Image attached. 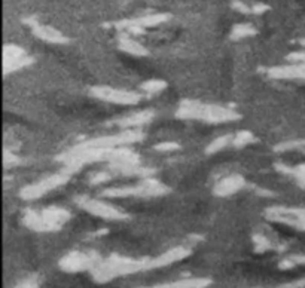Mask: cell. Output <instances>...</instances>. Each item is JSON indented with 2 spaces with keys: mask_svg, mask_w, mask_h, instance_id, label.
Returning a JSON list of instances; mask_svg holds the SVG:
<instances>
[{
  "mask_svg": "<svg viewBox=\"0 0 305 288\" xmlns=\"http://www.w3.org/2000/svg\"><path fill=\"white\" fill-rule=\"evenodd\" d=\"M153 149H155L156 152L165 153V152L179 150V149H180V144H179V143H173V141H164V143H159V144L153 146Z\"/></svg>",
  "mask_w": 305,
  "mask_h": 288,
  "instance_id": "27",
  "label": "cell"
},
{
  "mask_svg": "<svg viewBox=\"0 0 305 288\" xmlns=\"http://www.w3.org/2000/svg\"><path fill=\"white\" fill-rule=\"evenodd\" d=\"M265 217L271 221L285 223L298 230L305 232V208H285L271 206L265 211Z\"/></svg>",
  "mask_w": 305,
  "mask_h": 288,
  "instance_id": "8",
  "label": "cell"
},
{
  "mask_svg": "<svg viewBox=\"0 0 305 288\" xmlns=\"http://www.w3.org/2000/svg\"><path fill=\"white\" fill-rule=\"evenodd\" d=\"M73 174H75L73 171H70L69 168L64 167L60 173L52 174V176H49V177H46V179H43V180L34 183V185H30V186L24 188V189L19 192V196H21L22 199H25V200L37 199V197L43 196L45 193L51 192V191H54V189H57V188L66 185V183L70 180V177H72Z\"/></svg>",
  "mask_w": 305,
  "mask_h": 288,
  "instance_id": "4",
  "label": "cell"
},
{
  "mask_svg": "<svg viewBox=\"0 0 305 288\" xmlns=\"http://www.w3.org/2000/svg\"><path fill=\"white\" fill-rule=\"evenodd\" d=\"M153 116H155V113H153L152 110H143V111H139V113L125 116V117H122V119L112 120V122H109V125H116V126L124 128V129H130V128L142 126V125L151 122Z\"/></svg>",
  "mask_w": 305,
  "mask_h": 288,
  "instance_id": "17",
  "label": "cell"
},
{
  "mask_svg": "<svg viewBox=\"0 0 305 288\" xmlns=\"http://www.w3.org/2000/svg\"><path fill=\"white\" fill-rule=\"evenodd\" d=\"M75 202L78 203V206H81L87 212H90L96 217L104 218V220H127L130 217L122 209H119L113 205H109L103 200L91 199L88 196H79L75 199Z\"/></svg>",
  "mask_w": 305,
  "mask_h": 288,
  "instance_id": "5",
  "label": "cell"
},
{
  "mask_svg": "<svg viewBox=\"0 0 305 288\" xmlns=\"http://www.w3.org/2000/svg\"><path fill=\"white\" fill-rule=\"evenodd\" d=\"M300 43H301L303 46H305V39H300Z\"/></svg>",
  "mask_w": 305,
  "mask_h": 288,
  "instance_id": "38",
  "label": "cell"
},
{
  "mask_svg": "<svg viewBox=\"0 0 305 288\" xmlns=\"http://www.w3.org/2000/svg\"><path fill=\"white\" fill-rule=\"evenodd\" d=\"M289 259L294 262V265H295V266H297V265H305V256H303V254H298V256H291Z\"/></svg>",
  "mask_w": 305,
  "mask_h": 288,
  "instance_id": "34",
  "label": "cell"
},
{
  "mask_svg": "<svg viewBox=\"0 0 305 288\" xmlns=\"http://www.w3.org/2000/svg\"><path fill=\"white\" fill-rule=\"evenodd\" d=\"M42 217H43V221L48 227V232H55V230H60L61 226L70 220L72 214L64 209V208H60V206H49V208H45L40 211Z\"/></svg>",
  "mask_w": 305,
  "mask_h": 288,
  "instance_id": "15",
  "label": "cell"
},
{
  "mask_svg": "<svg viewBox=\"0 0 305 288\" xmlns=\"http://www.w3.org/2000/svg\"><path fill=\"white\" fill-rule=\"evenodd\" d=\"M256 28H253L250 24H237L234 25L232 31H231V39L232 40H240L249 36H256Z\"/></svg>",
  "mask_w": 305,
  "mask_h": 288,
  "instance_id": "21",
  "label": "cell"
},
{
  "mask_svg": "<svg viewBox=\"0 0 305 288\" xmlns=\"http://www.w3.org/2000/svg\"><path fill=\"white\" fill-rule=\"evenodd\" d=\"M110 179H112V176L109 173H97V174H93L90 177V185L97 186V185H102L104 182H109Z\"/></svg>",
  "mask_w": 305,
  "mask_h": 288,
  "instance_id": "28",
  "label": "cell"
},
{
  "mask_svg": "<svg viewBox=\"0 0 305 288\" xmlns=\"http://www.w3.org/2000/svg\"><path fill=\"white\" fill-rule=\"evenodd\" d=\"M90 91H91V96L99 99L113 102V104H122V105H134L143 98L140 93L116 90L110 87H93Z\"/></svg>",
  "mask_w": 305,
  "mask_h": 288,
  "instance_id": "9",
  "label": "cell"
},
{
  "mask_svg": "<svg viewBox=\"0 0 305 288\" xmlns=\"http://www.w3.org/2000/svg\"><path fill=\"white\" fill-rule=\"evenodd\" d=\"M171 19V13H149V15H143V16H137L133 19H122V21H116L113 24H106L104 27H115L118 30H125L130 25H140V27H155L159 25L162 22H167Z\"/></svg>",
  "mask_w": 305,
  "mask_h": 288,
  "instance_id": "12",
  "label": "cell"
},
{
  "mask_svg": "<svg viewBox=\"0 0 305 288\" xmlns=\"http://www.w3.org/2000/svg\"><path fill=\"white\" fill-rule=\"evenodd\" d=\"M271 79H286V81H305V63H294L291 66H279L267 70Z\"/></svg>",
  "mask_w": 305,
  "mask_h": 288,
  "instance_id": "14",
  "label": "cell"
},
{
  "mask_svg": "<svg viewBox=\"0 0 305 288\" xmlns=\"http://www.w3.org/2000/svg\"><path fill=\"white\" fill-rule=\"evenodd\" d=\"M283 287H305V278L301 281H297L294 284H288V286H283Z\"/></svg>",
  "mask_w": 305,
  "mask_h": 288,
  "instance_id": "36",
  "label": "cell"
},
{
  "mask_svg": "<svg viewBox=\"0 0 305 288\" xmlns=\"http://www.w3.org/2000/svg\"><path fill=\"white\" fill-rule=\"evenodd\" d=\"M151 259H130V257H122V256H110L109 259L102 260L97 266L91 269L93 278L97 283H107L112 281L113 278L136 274L140 271H148V263Z\"/></svg>",
  "mask_w": 305,
  "mask_h": 288,
  "instance_id": "2",
  "label": "cell"
},
{
  "mask_svg": "<svg viewBox=\"0 0 305 288\" xmlns=\"http://www.w3.org/2000/svg\"><path fill=\"white\" fill-rule=\"evenodd\" d=\"M143 138H145V134L140 129H131L130 128V129H124L121 134L93 138V140H88V141L81 143V144L88 146V147H118V146H125V144L142 141Z\"/></svg>",
  "mask_w": 305,
  "mask_h": 288,
  "instance_id": "7",
  "label": "cell"
},
{
  "mask_svg": "<svg viewBox=\"0 0 305 288\" xmlns=\"http://www.w3.org/2000/svg\"><path fill=\"white\" fill-rule=\"evenodd\" d=\"M118 48L127 54H131L134 57H146L149 54V51L142 45L139 43L137 40L131 39L128 36V33H121L118 36Z\"/></svg>",
  "mask_w": 305,
  "mask_h": 288,
  "instance_id": "18",
  "label": "cell"
},
{
  "mask_svg": "<svg viewBox=\"0 0 305 288\" xmlns=\"http://www.w3.org/2000/svg\"><path fill=\"white\" fill-rule=\"evenodd\" d=\"M267 10H270V6L265 4V3H255V4L252 6V13H255V15L265 13Z\"/></svg>",
  "mask_w": 305,
  "mask_h": 288,
  "instance_id": "32",
  "label": "cell"
},
{
  "mask_svg": "<svg viewBox=\"0 0 305 288\" xmlns=\"http://www.w3.org/2000/svg\"><path fill=\"white\" fill-rule=\"evenodd\" d=\"M253 242H255V247H256L255 248L256 253H265V251L274 248L273 242L267 236H264V235H253Z\"/></svg>",
  "mask_w": 305,
  "mask_h": 288,
  "instance_id": "24",
  "label": "cell"
},
{
  "mask_svg": "<svg viewBox=\"0 0 305 288\" xmlns=\"http://www.w3.org/2000/svg\"><path fill=\"white\" fill-rule=\"evenodd\" d=\"M106 233H109V229H102V230L93 233V236H103V235H106Z\"/></svg>",
  "mask_w": 305,
  "mask_h": 288,
  "instance_id": "37",
  "label": "cell"
},
{
  "mask_svg": "<svg viewBox=\"0 0 305 288\" xmlns=\"http://www.w3.org/2000/svg\"><path fill=\"white\" fill-rule=\"evenodd\" d=\"M256 193L259 196H274V192H270V191H265V189H256Z\"/></svg>",
  "mask_w": 305,
  "mask_h": 288,
  "instance_id": "35",
  "label": "cell"
},
{
  "mask_svg": "<svg viewBox=\"0 0 305 288\" xmlns=\"http://www.w3.org/2000/svg\"><path fill=\"white\" fill-rule=\"evenodd\" d=\"M229 143H232V135H222L219 138H216L214 141H211L207 149H205V153L207 155H213L216 152H219L220 149H223L225 146H228Z\"/></svg>",
  "mask_w": 305,
  "mask_h": 288,
  "instance_id": "23",
  "label": "cell"
},
{
  "mask_svg": "<svg viewBox=\"0 0 305 288\" xmlns=\"http://www.w3.org/2000/svg\"><path fill=\"white\" fill-rule=\"evenodd\" d=\"M170 192V189L162 185L161 182L155 179H143V182L137 186H122V188H110L104 189L100 194L104 197H127V196H136V197H153V196H162Z\"/></svg>",
  "mask_w": 305,
  "mask_h": 288,
  "instance_id": "3",
  "label": "cell"
},
{
  "mask_svg": "<svg viewBox=\"0 0 305 288\" xmlns=\"http://www.w3.org/2000/svg\"><path fill=\"white\" fill-rule=\"evenodd\" d=\"M102 262L100 256L94 251L81 253V251H72L66 254L63 259H60L58 266L64 272H82V271H91L94 266H97Z\"/></svg>",
  "mask_w": 305,
  "mask_h": 288,
  "instance_id": "6",
  "label": "cell"
},
{
  "mask_svg": "<svg viewBox=\"0 0 305 288\" xmlns=\"http://www.w3.org/2000/svg\"><path fill=\"white\" fill-rule=\"evenodd\" d=\"M179 119H197L208 123H223L238 120L241 116L229 107L216 104H203L194 99H183L176 111Z\"/></svg>",
  "mask_w": 305,
  "mask_h": 288,
  "instance_id": "1",
  "label": "cell"
},
{
  "mask_svg": "<svg viewBox=\"0 0 305 288\" xmlns=\"http://www.w3.org/2000/svg\"><path fill=\"white\" fill-rule=\"evenodd\" d=\"M288 61L291 63H305V52L301 51V52H292L286 57Z\"/></svg>",
  "mask_w": 305,
  "mask_h": 288,
  "instance_id": "31",
  "label": "cell"
},
{
  "mask_svg": "<svg viewBox=\"0 0 305 288\" xmlns=\"http://www.w3.org/2000/svg\"><path fill=\"white\" fill-rule=\"evenodd\" d=\"M232 7H234L235 10L241 12V13H246V15L252 13V7L247 6L246 3H243L241 0H234V1H232Z\"/></svg>",
  "mask_w": 305,
  "mask_h": 288,
  "instance_id": "30",
  "label": "cell"
},
{
  "mask_svg": "<svg viewBox=\"0 0 305 288\" xmlns=\"http://www.w3.org/2000/svg\"><path fill=\"white\" fill-rule=\"evenodd\" d=\"M300 150H303V152H305V140H304V144H303V147H301Z\"/></svg>",
  "mask_w": 305,
  "mask_h": 288,
  "instance_id": "39",
  "label": "cell"
},
{
  "mask_svg": "<svg viewBox=\"0 0 305 288\" xmlns=\"http://www.w3.org/2000/svg\"><path fill=\"white\" fill-rule=\"evenodd\" d=\"M140 88H142V91H145L148 94H158L167 88V82H164L161 79H151V81L142 84Z\"/></svg>",
  "mask_w": 305,
  "mask_h": 288,
  "instance_id": "22",
  "label": "cell"
},
{
  "mask_svg": "<svg viewBox=\"0 0 305 288\" xmlns=\"http://www.w3.org/2000/svg\"><path fill=\"white\" fill-rule=\"evenodd\" d=\"M304 144V140H295V141H288V143H280L274 147L276 152H288L294 149H301Z\"/></svg>",
  "mask_w": 305,
  "mask_h": 288,
  "instance_id": "26",
  "label": "cell"
},
{
  "mask_svg": "<svg viewBox=\"0 0 305 288\" xmlns=\"http://www.w3.org/2000/svg\"><path fill=\"white\" fill-rule=\"evenodd\" d=\"M3 162H4V167L6 168H9V167H15V165H19L21 162H22V159L21 158H18V156H15L13 153H10V152H4V159H3Z\"/></svg>",
  "mask_w": 305,
  "mask_h": 288,
  "instance_id": "29",
  "label": "cell"
},
{
  "mask_svg": "<svg viewBox=\"0 0 305 288\" xmlns=\"http://www.w3.org/2000/svg\"><path fill=\"white\" fill-rule=\"evenodd\" d=\"M255 141V137L250 131H240L234 138H232V144L235 147H244L246 144L249 143H253Z\"/></svg>",
  "mask_w": 305,
  "mask_h": 288,
  "instance_id": "25",
  "label": "cell"
},
{
  "mask_svg": "<svg viewBox=\"0 0 305 288\" xmlns=\"http://www.w3.org/2000/svg\"><path fill=\"white\" fill-rule=\"evenodd\" d=\"M276 170L285 176H291L297 180L298 186L305 189V164H301L298 167H289L286 164H276Z\"/></svg>",
  "mask_w": 305,
  "mask_h": 288,
  "instance_id": "19",
  "label": "cell"
},
{
  "mask_svg": "<svg viewBox=\"0 0 305 288\" xmlns=\"http://www.w3.org/2000/svg\"><path fill=\"white\" fill-rule=\"evenodd\" d=\"M22 22L30 25L33 34L36 37H39L40 40H43V42L55 43V45H67L70 42V39L66 37L61 31H58V30H55L54 27H49V25H42L34 18H25V19H22Z\"/></svg>",
  "mask_w": 305,
  "mask_h": 288,
  "instance_id": "11",
  "label": "cell"
},
{
  "mask_svg": "<svg viewBox=\"0 0 305 288\" xmlns=\"http://www.w3.org/2000/svg\"><path fill=\"white\" fill-rule=\"evenodd\" d=\"M211 284L210 278H189V280H180L173 284H162L161 287H174V288H203L208 287Z\"/></svg>",
  "mask_w": 305,
  "mask_h": 288,
  "instance_id": "20",
  "label": "cell"
},
{
  "mask_svg": "<svg viewBox=\"0 0 305 288\" xmlns=\"http://www.w3.org/2000/svg\"><path fill=\"white\" fill-rule=\"evenodd\" d=\"M191 250L188 247H174L168 251H165L164 254L151 259L148 263V271L149 269H155V268H164V266H170L176 262H180L183 259H186L188 256H191Z\"/></svg>",
  "mask_w": 305,
  "mask_h": 288,
  "instance_id": "13",
  "label": "cell"
},
{
  "mask_svg": "<svg viewBox=\"0 0 305 288\" xmlns=\"http://www.w3.org/2000/svg\"><path fill=\"white\" fill-rule=\"evenodd\" d=\"M279 268L283 269V271H286V269H292V268H295V265H294V262L288 257V259H283V260L279 263Z\"/></svg>",
  "mask_w": 305,
  "mask_h": 288,
  "instance_id": "33",
  "label": "cell"
},
{
  "mask_svg": "<svg viewBox=\"0 0 305 288\" xmlns=\"http://www.w3.org/2000/svg\"><path fill=\"white\" fill-rule=\"evenodd\" d=\"M33 58L25 54V51L16 45H6L3 48V73L7 75L10 72L24 69L33 64Z\"/></svg>",
  "mask_w": 305,
  "mask_h": 288,
  "instance_id": "10",
  "label": "cell"
},
{
  "mask_svg": "<svg viewBox=\"0 0 305 288\" xmlns=\"http://www.w3.org/2000/svg\"><path fill=\"white\" fill-rule=\"evenodd\" d=\"M246 186V180L241 177V176H229L223 180H220L214 189H213V193L216 196H220V197H225V196H231L234 193L240 192L241 189H244Z\"/></svg>",
  "mask_w": 305,
  "mask_h": 288,
  "instance_id": "16",
  "label": "cell"
}]
</instances>
